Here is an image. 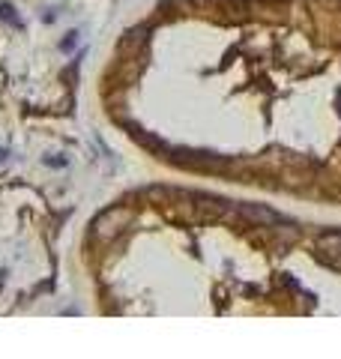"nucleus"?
Returning <instances> with one entry per match:
<instances>
[{"label":"nucleus","mask_w":341,"mask_h":359,"mask_svg":"<svg viewBox=\"0 0 341 359\" xmlns=\"http://www.w3.org/2000/svg\"><path fill=\"white\" fill-rule=\"evenodd\" d=\"M129 222H132L129 207H111L93 222V237L99 243H111L114 237H120V233L129 228Z\"/></svg>","instance_id":"obj_1"},{"label":"nucleus","mask_w":341,"mask_h":359,"mask_svg":"<svg viewBox=\"0 0 341 359\" xmlns=\"http://www.w3.org/2000/svg\"><path fill=\"white\" fill-rule=\"evenodd\" d=\"M234 212L240 219H246L252 228H276L279 222H284L279 212H272L269 207H260V204H236Z\"/></svg>","instance_id":"obj_2"},{"label":"nucleus","mask_w":341,"mask_h":359,"mask_svg":"<svg viewBox=\"0 0 341 359\" xmlns=\"http://www.w3.org/2000/svg\"><path fill=\"white\" fill-rule=\"evenodd\" d=\"M314 249L321 252V257H326L329 266L341 269V233H338V231H323V233H317Z\"/></svg>","instance_id":"obj_3"},{"label":"nucleus","mask_w":341,"mask_h":359,"mask_svg":"<svg viewBox=\"0 0 341 359\" xmlns=\"http://www.w3.org/2000/svg\"><path fill=\"white\" fill-rule=\"evenodd\" d=\"M272 231H276V237L281 240V245H293V243L300 240V233H302L297 224H290V222H279Z\"/></svg>","instance_id":"obj_4"},{"label":"nucleus","mask_w":341,"mask_h":359,"mask_svg":"<svg viewBox=\"0 0 341 359\" xmlns=\"http://www.w3.org/2000/svg\"><path fill=\"white\" fill-rule=\"evenodd\" d=\"M147 42V27H135V30H129L126 36H123V42H120V48L126 51V48H138V45H144Z\"/></svg>","instance_id":"obj_5"},{"label":"nucleus","mask_w":341,"mask_h":359,"mask_svg":"<svg viewBox=\"0 0 341 359\" xmlns=\"http://www.w3.org/2000/svg\"><path fill=\"white\" fill-rule=\"evenodd\" d=\"M0 18H6V21H15V15H13V6H0Z\"/></svg>","instance_id":"obj_6"},{"label":"nucleus","mask_w":341,"mask_h":359,"mask_svg":"<svg viewBox=\"0 0 341 359\" xmlns=\"http://www.w3.org/2000/svg\"><path fill=\"white\" fill-rule=\"evenodd\" d=\"M4 276H6V273H0V285H4Z\"/></svg>","instance_id":"obj_7"}]
</instances>
